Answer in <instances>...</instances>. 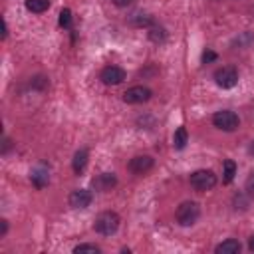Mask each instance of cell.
I'll return each mask as SVG.
<instances>
[{"instance_id":"obj_13","label":"cell","mask_w":254,"mask_h":254,"mask_svg":"<svg viewBox=\"0 0 254 254\" xmlns=\"http://www.w3.org/2000/svg\"><path fill=\"white\" fill-rule=\"evenodd\" d=\"M187 143H189V133H187L185 127H179V129L175 131V135H173V147H175L177 151H183V149L187 147Z\"/></svg>"},{"instance_id":"obj_23","label":"cell","mask_w":254,"mask_h":254,"mask_svg":"<svg viewBox=\"0 0 254 254\" xmlns=\"http://www.w3.org/2000/svg\"><path fill=\"white\" fill-rule=\"evenodd\" d=\"M6 230H8V222L6 220H0V236H4Z\"/></svg>"},{"instance_id":"obj_16","label":"cell","mask_w":254,"mask_h":254,"mask_svg":"<svg viewBox=\"0 0 254 254\" xmlns=\"http://www.w3.org/2000/svg\"><path fill=\"white\" fill-rule=\"evenodd\" d=\"M234 175H236V163H234L232 159H226V161L222 163V181L228 185V183H232Z\"/></svg>"},{"instance_id":"obj_24","label":"cell","mask_w":254,"mask_h":254,"mask_svg":"<svg viewBox=\"0 0 254 254\" xmlns=\"http://www.w3.org/2000/svg\"><path fill=\"white\" fill-rule=\"evenodd\" d=\"M10 143H12V141H10L8 137H6V139H4V147H2V153H6V151L10 149Z\"/></svg>"},{"instance_id":"obj_11","label":"cell","mask_w":254,"mask_h":254,"mask_svg":"<svg viewBox=\"0 0 254 254\" xmlns=\"http://www.w3.org/2000/svg\"><path fill=\"white\" fill-rule=\"evenodd\" d=\"M240 248H242V244H240L236 238H226L224 242L216 244L214 252H216V254H238Z\"/></svg>"},{"instance_id":"obj_1","label":"cell","mask_w":254,"mask_h":254,"mask_svg":"<svg viewBox=\"0 0 254 254\" xmlns=\"http://www.w3.org/2000/svg\"><path fill=\"white\" fill-rule=\"evenodd\" d=\"M119 222H121V220H119V214H117V212L105 210V212L97 214V218H95V222H93V228H95V232H99V234H103V236H111V234L117 232Z\"/></svg>"},{"instance_id":"obj_14","label":"cell","mask_w":254,"mask_h":254,"mask_svg":"<svg viewBox=\"0 0 254 254\" xmlns=\"http://www.w3.org/2000/svg\"><path fill=\"white\" fill-rule=\"evenodd\" d=\"M87 149H79V151H75V155H73V163H71V167H73V171L75 173H81L83 169H85V165H87Z\"/></svg>"},{"instance_id":"obj_10","label":"cell","mask_w":254,"mask_h":254,"mask_svg":"<svg viewBox=\"0 0 254 254\" xmlns=\"http://www.w3.org/2000/svg\"><path fill=\"white\" fill-rule=\"evenodd\" d=\"M115 185H117V177H115L113 173H101V175H97V177L91 181L93 190H99V192H107V190H111Z\"/></svg>"},{"instance_id":"obj_22","label":"cell","mask_w":254,"mask_h":254,"mask_svg":"<svg viewBox=\"0 0 254 254\" xmlns=\"http://www.w3.org/2000/svg\"><path fill=\"white\" fill-rule=\"evenodd\" d=\"M111 2H113L117 8H127V6H131L135 0H111Z\"/></svg>"},{"instance_id":"obj_18","label":"cell","mask_w":254,"mask_h":254,"mask_svg":"<svg viewBox=\"0 0 254 254\" xmlns=\"http://www.w3.org/2000/svg\"><path fill=\"white\" fill-rule=\"evenodd\" d=\"M73 252H75V254H85V252L99 254L101 250H99V246H95V244H79V246H75V248H73Z\"/></svg>"},{"instance_id":"obj_12","label":"cell","mask_w":254,"mask_h":254,"mask_svg":"<svg viewBox=\"0 0 254 254\" xmlns=\"http://www.w3.org/2000/svg\"><path fill=\"white\" fill-rule=\"evenodd\" d=\"M30 179H32V183H34V187H36V189H44V187L50 183L48 171H46L44 167L34 169V171H32V175H30Z\"/></svg>"},{"instance_id":"obj_2","label":"cell","mask_w":254,"mask_h":254,"mask_svg":"<svg viewBox=\"0 0 254 254\" xmlns=\"http://www.w3.org/2000/svg\"><path fill=\"white\" fill-rule=\"evenodd\" d=\"M200 216V206L198 202L194 200H187V202H181L177 212H175V218L181 226H192Z\"/></svg>"},{"instance_id":"obj_17","label":"cell","mask_w":254,"mask_h":254,"mask_svg":"<svg viewBox=\"0 0 254 254\" xmlns=\"http://www.w3.org/2000/svg\"><path fill=\"white\" fill-rule=\"evenodd\" d=\"M71 22H73V18H71V10L64 8V10L60 12V26L65 28V30H69V28H71Z\"/></svg>"},{"instance_id":"obj_15","label":"cell","mask_w":254,"mask_h":254,"mask_svg":"<svg viewBox=\"0 0 254 254\" xmlns=\"http://www.w3.org/2000/svg\"><path fill=\"white\" fill-rule=\"evenodd\" d=\"M24 6H26V10H30L34 14H42L50 8V0H26Z\"/></svg>"},{"instance_id":"obj_5","label":"cell","mask_w":254,"mask_h":254,"mask_svg":"<svg viewBox=\"0 0 254 254\" xmlns=\"http://www.w3.org/2000/svg\"><path fill=\"white\" fill-rule=\"evenodd\" d=\"M214 81L222 89H232L238 83V71L232 65H222L214 71Z\"/></svg>"},{"instance_id":"obj_21","label":"cell","mask_w":254,"mask_h":254,"mask_svg":"<svg viewBox=\"0 0 254 254\" xmlns=\"http://www.w3.org/2000/svg\"><path fill=\"white\" fill-rule=\"evenodd\" d=\"M246 190H248L250 194H254V173H250V177H248V181H246Z\"/></svg>"},{"instance_id":"obj_3","label":"cell","mask_w":254,"mask_h":254,"mask_svg":"<svg viewBox=\"0 0 254 254\" xmlns=\"http://www.w3.org/2000/svg\"><path fill=\"white\" fill-rule=\"evenodd\" d=\"M189 181H190V187H192L194 190L206 192V190L214 189V185H216V175H214L210 169H198V171H194V173L190 175Z\"/></svg>"},{"instance_id":"obj_26","label":"cell","mask_w":254,"mask_h":254,"mask_svg":"<svg viewBox=\"0 0 254 254\" xmlns=\"http://www.w3.org/2000/svg\"><path fill=\"white\" fill-rule=\"evenodd\" d=\"M250 153H252V155H254V143H252V145H250Z\"/></svg>"},{"instance_id":"obj_4","label":"cell","mask_w":254,"mask_h":254,"mask_svg":"<svg viewBox=\"0 0 254 254\" xmlns=\"http://www.w3.org/2000/svg\"><path fill=\"white\" fill-rule=\"evenodd\" d=\"M212 123H214V127L220 129V131H234V129H238V125H240V119H238V115H236L234 111H230V109H220V111H216V113L212 115Z\"/></svg>"},{"instance_id":"obj_6","label":"cell","mask_w":254,"mask_h":254,"mask_svg":"<svg viewBox=\"0 0 254 254\" xmlns=\"http://www.w3.org/2000/svg\"><path fill=\"white\" fill-rule=\"evenodd\" d=\"M151 89L149 87H145V85H133V87H129L125 93H123V101L125 103H131V105H135V103H145V101H149L151 99Z\"/></svg>"},{"instance_id":"obj_8","label":"cell","mask_w":254,"mask_h":254,"mask_svg":"<svg viewBox=\"0 0 254 254\" xmlns=\"http://www.w3.org/2000/svg\"><path fill=\"white\" fill-rule=\"evenodd\" d=\"M91 200H93V194L87 189H75L69 194V206L71 208H87L91 204Z\"/></svg>"},{"instance_id":"obj_19","label":"cell","mask_w":254,"mask_h":254,"mask_svg":"<svg viewBox=\"0 0 254 254\" xmlns=\"http://www.w3.org/2000/svg\"><path fill=\"white\" fill-rule=\"evenodd\" d=\"M149 38H151L153 42H163V40H165V30H163V28L153 26V28L149 30Z\"/></svg>"},{"instance_id":"obj_25","label":"cell","mask_w":254,"mask_h":254,"mask_svg":"<svg viewBox=\"0 0 254 254\" xmlns=\"http://www.w3.org/2000/svg\"><path fill=\"white\" fill-rule=\"evenodd\" d=\"M248 248L254 252V234H252V236H250V240H248Z\"/></svg>"},{"instance_id":"obj_9","label":"cell","mask_w":254,"mask_h":254,"mask_svg":"<svg viewBox=\"0 0 254 254\" xmlns=\"http://www.w3.org/2000/svg\"><path fill=\"white\" fill-rule=\"evenodd\" d=\"M153 169V157L151 155H137L129 161V171L135 175H145Z\"/></svg>"},{"instance_id":"obj_20","label":"cell","mask_w":254,"mask_h":254,"mask_svg":"<svg viewBox=\"0 0 254 254\" xmlns=\"http://www.w3.org/2000/svg\"><path fill=\"white\" fill-rule=\"evenodd\" d=\"M216 60V54L212 52V50H206V52H202V62L204 64H208V62H214Z\"/></svg>"},{"instance_id":"obj_7","label":"cell","mask_w":254,"mask_h":254,"mask_svg":"<svg viewBox=\"0 0 254 254\" xmlns=\"http://www.w3.org/2000/svg\"><path fill=\"white\" fill-rule=\"evenodd\" d=\"M99 79H101L105 85H119V83L125 79V69L119 67V65H107V67L101 69Z\"/></svg>"}]
</instances>
